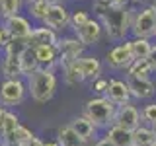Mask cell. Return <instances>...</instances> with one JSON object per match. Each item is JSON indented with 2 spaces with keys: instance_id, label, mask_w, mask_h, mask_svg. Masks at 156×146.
<instances>
[{
  "instance_id": "obj_1",
  "label": "cell",
  "mask_w": 156,
  "mask_h": 146,
  "mask_svg": "<svg viewBox=\"0 0 156 146\" xmlns=\"http://www.w3.org/2000/svg\"><path fill=\"white\" fill-rule=\"evenodd\" d=\"M133 12L129 4H113L105 14H101L100 23L104 27V35L113 43H121L129 39L131 33V22H133Z\"/></svg>"
},
{
  "instance_id": "obj_2",
  "label": "cell",
  "mask_w": 156,
  "mask_h": 146,
  "mask_svg": "<svg viewBox=\"0 0 156 146\" xmlns=\"http://www.w3.org/2000/svg\"><path fill=\"white\" fill-rule=\"evenodd\" d=\"M26 84H27V96L31 97L35 103H47V101H51L57 94L58 78H57L55 70L39 68L31 76L26 78Z\"/></svg>"
},
{
  "instance_id": "obj_3",
  "label": "cell",
  "mask_w": 156,
  "mask_h": 146,
  "mask_svg": "<svg viewBox=\"0 0 156 146\" xmlns=\"http://www.w3.org/2000/svg\"><path fill=\"white\" fill-rule=\"evenodd\" d=\"M115 111H117V105L113 101H109L105 96H96V97H90L84 103L82 115L88 121H92V125L98 130H105L113 125Z\"/></svg>"
},
{
  "instance_id": "obj_4",
  "label": "cell",
  "mask_w": 156,
  "mask_h": 146,
  "mask_svg": "<svg viewBox=\"0 0 156 146\" xmlns=\"http://www.w3.org/2000/svg\"><path fill=\"white\" fill-rule=\"evenodd\" d=\"M27 97V84L26 78L16 80H2L0 82V105L6 109H16Z\"/></svg>"
},
{
  "instance_id": "obj_5",
  "label": "cell",
  "mask_w": 156,
  "mask_h": 146,
  "mask_svg": "<svg viewBox=\"0 0 156 146\" xmlns=\"http://www.w3.org/2000/svg\"><path fill=\"white\" fill-rule=\"evenodd\" d=\"M156 35V12L152 6H143L133 12V22H131V37H144L152 39Z\"/></svg>"
},
{
  "instance_id": "obj_6",
  "label": "cell",
  "mask_w": 156,
  "mask_h": 146,
  "mask_svg": "<svg viewBox=\"0 0 156 146\" xmlns=\"http://www.w3.org/2000/svg\"><path fill=\"white\" fill-rule=\"evenodd\" d=\"M133 53H131V45L129 39L121 43H115L109 51L105 53V64L111 68V70H127L129 64L133 62Z\"/></svg>"
},
{
  "instance_id": "obj_7",
  "label": "cell",
  "mask_w": 156,
  "mask_h": 146,
  "mask_svg": "<svg viewBox=\"0 0 156 146\" xmlns=\"http://www.w3.org/2000/svg\"><path fill=\"white\" fill-rule=\"evenodd\" d=\"M41 26L51 27L53 31H57L61 35L62 31H66L70 27V10H68L65 4H51L43 18Z\"/></svg>"
},
{
  "instance_id": "obj_8",
  "label": "cell",
  "mask_w": 156,
  "mask_h": 146,
  "mask_svg": "<svg viewBox=\"0 0 156 146\" xmlns=\"http://www.w3.org/2000/svg\"><path fill=\"white\" fill-rule=\"evenodd\" d=\"M57 49H58V66H61V64H68V62H74L76 58H80L84 55L86 47L74 35H58Z\"/></svg>"
},
{
  "instance_id": "obj_9",
  "label": "cell",
  "mask_w": 156,
  "mask_h": 146,
  "mask_svg": "<svg viewBox=\"0 0 156 146\" xmlns=\"http://www.w3.org/2000/svg\"><path fill=\"white\" fill-rule=\"evenodd\" d=\"M113 125L123 127L127 130H135L136 127L143 125L140 119V109L133 103H125V105H117L115 117H113Z\"/></svg>"
},
{
  "instance_id": "obj_10",
  "label": "cell",
  "mask_w": 156,
  "mask_h": 146,
  "mask_svg": "<svg viewBox=\"0 0 156 146\" xmlns=\"http://www.w3.org/2000/svg\"><path fill=\"white\" fill-rule=\"evenodd\" d=\"M72 35H74L84 47H92V45H98V43L101 41V37H104V27H101V23H100L98 18H90V22H86L80 29L72 31Z\"/></svg>"
},
{
  "instance_id": "obj_11",
  "label": "cell",
  "mask_w": 156,
  "mask_h": 146,
  "mask_svg": "<svg viewBox=\"0 0 156 146\" xmlns=\"http://www.w3.org/2000/svg\"><path fill=\"white\" fill-rule=\"evenodd\" d=\"M2 27L12 39H27L31 35V29H33L31 22L26 16H22V14L12 16L8 19H2Z\"/></svg>"
},
{
  "instance_id": "obj_12",
  "label": "cell",
  "mask_w": 156,
  "mask_h": 146,
  "mask_svg": "<svg viewBox=\"0 0 156 146\" xmlns=\"http://www.w3.org/2000/svg\"><path fill=\"white\" fill-rule=\"evenodd\" d=\"M74 66L78 70V74L82 76V80H96V78L101 76V70H104V64L101 61L94 55H82L80 58L74 61Z\"/></svg>"
},
{
  "instance_id": "obj_13",
  "label": "cell",
  "mask_w": 156,
  "mask_h": 146,
  "mask_svg": "<svg viewBox=\"0 0 156 146\" xmlns=\"http://www.w3.org/2000/svg\"><path fill=\"white\" fill-rule=\"evenodd\" d=\"M131 97L140 101H150L156 96V82L152 78H127Z\"/></svg>"
},
{
  "instance_id": "obj_14",
  "label": "cell",
  "mask_w": 156,
  "mask_h": 146,
  "mask_svg": "<svg viewBox=\"0 0 156 146\" xmlns=\"http://www.w3.org/2000/svg\"><path fill=\"white\" fill-rule=\"evenodd\" d=\"M105 97L109 101H113L115 105H125V103H131V90H129V84L127 80H119V78H111L109 80V86H107V92H105Z\"/></svg>"
},
{
  "instance_id": "obj_15",
  "label": "cell",
  "mask_w": 156,
  "mask_h": 146,
  "mask_svg": "<svg viewBox=\"0 0 156 146\" xmlns=\"http://www.w3.org/2000/svg\"><path fill=\"white\" fill-rule=\"evenodd\" d=\"M39 62V68H47V70H57L58 66V49L57 45H41L33 47Z\"/></svg>"
},
{
  "instance_id": "obj_16",
  "label": "cell",
  "mask_w": 156,
  "mask_h": 146,
  "mask_svg": "<svg viewBox=\"0 0 156 146\" xmlns=\"http://www.w3.org/2000/svg\"><path fill=\"white\" fill-rule=\"evenodd\" d=\"M70 129L74 130V133L80 136V138H84L86 142H90V144H94L96 140H98V129L94 125H92V121H88L84 115H76L74 119L70 121Z\"/></svg>"
},
{
  "instance_id": "obj_17",
  "label": "cell",
  "mask_w": 156,
  "mask_h": 146,
  "mask_svg": "<svg viewBox=\"0 0 156 146\" xmlns=\"http://www.w3.org/2000/svg\"><path fill=\"white\" fill-rule=\"evenodd\" d=\"M29 45L31 47H41V45H57L58 41V33L53 31L51 27L45 26H33L31 35L27 37Z\"/></svg>"
},
{
  "instance_id": "obj_18",
  "label": "cell",
  "mask_w": 156,
  "mask_h": 146,
  "mask_svg": "<svg viewBox=\"0 0 156 146\" xmlns=\"http://www.w3.org/2000/svg\"><path fill=\"white\" fill-rule=\"evenodd\" d=\"M0 74H2V80H16V78H23L22 64H20V57L2 55V58H0Z\"/></svg>"
},
{
  "instance_id": "obj_19",
  "label": "cell",
  "mask_w": 156,
  "mask_h": 146,
  "mask_svg": "<svg viewBox=\"0 0 156 146\" xmlns=\"http://www.w3.org/2000/svg\"><path fill=\"white\" fill-rule=\"evenodd\" d=\"M104 136L113 146H133V130H127L123 127L111 125L109 129H105Z\"/></svg>"
},
{
  "instance_id": "obj_20",
  "label": "cell",
  "mask_w": 156,
  "mask_h": 146,
  "mask_svg": "<svg viewBox=\"0 0 156 146\" xmlns=\"http://www.w3.org/2000/svg\"><path fill=\"white\" fill-rule=\"evenodd\" d=\"M55 138H57L58 146H92L90 142H86L84 138H80V136L70 129V125H61L58 127Z\"/></svg>"
},
{
  "instance_id": "obj_21",
  "label": "cell",
  "mask_w": 156,
  "mask_h": 146,
  "mask_svg": "<svg viewBox=\"0 0 156 146\" xmlns=\"http://www.w3.org/2000/svg\"><path fill=\"white\" fill-rule=\"evenodd\" d=\"M125 72H127V78H150L152 66H150L148 58H135Z\"/></svg>"
},
{
  "instance_id": "obj_22",
  "label": "cell",
  "mask_w": 156,
  "mask_h": 146,
  "mask_svg": "<svg viewBox=\"0 0 156 146\" xmlns=\"http://www.w3.org/2000/svg\"><path fill=\"white\" fill-rule=\"evenodd\" d=\"M156 134L148 125H140L133 130V146H154Z\"/></svg>"
},
{
  "instance_id": "obj_23",
  "label": "cell",
  "mask_w": 156,
  "mask_h": 146,
  "mask_svg": "<svg viewBox=\"0 0 156 146\" xmlns=\"http://www.w3.org/2000/svg\"><path fill=\"white\" fill-rule=\"evenodd\" d=\"M33 136H35V133H33L29 127L20 125L12 134H8V136H4V138H0V142H4V144H8V146H20L22 142H26V140L33 138Z\"/></svg>"
},
{
  "instance_id": "obj_24",
  "label": "cell",
  "mask_w": 156,
  "mask_h": 146,
  "mask_svg": "<svg viewBox=\"0 0 156 146\" xmlns=\"http://www.w3.org/2000/svg\"><path fill=\"white\" fill-rule=\"evenodd\" d=\"M20 64H22L23 78L31 76L35 70H39V62H37V57H35V51H33V47H27L26 51L22 53V57H20Z\"/></svg>"
},
{
  "instance_id": "obj_25",
  "label": "cell",
  "mask_w": 156,
  "mask_h": 146,
  "mask_svg": "<svg viewBox=\"0 0 156 146\" xmlns=\"http://www.w3.org/2000/svg\"><path fill=\"white\" fill-rule=\"evenodd\" d=\"M129 45H131L133 58H148L150 49H152L150 39H144V37H131L129 39Z\"/></svg>"
},
{
  "instance_id": "obj_26",
  "label": "cell",
  "mask_w": 156,
  "mask_h": 146,
  "mask_svg": "<svg viewBox=\"0 0 156 146\" xmlns=\"http://www.w3.org/2000/svg\"><path fill=\"white\" fill-rule=\"evenodd\" d=\"M51 4L47 2V0H29V2H26V8H27V14L31 19H35V22L41 23L43 18H45L47 10Z\"/></svg>"
},
{
  "instance_id": "obj_27",
  "label": "cell",
  "mask_w": 156,
  "mask_h": 146,
  "mask_svg": "<svg viewBox=\"0 0 156 146\" xmlns=\"http://www.w3.org/2000/svg\"><path fill=\"white\" fill-rule=\"evenodd\" d=\"M27 47H31L27 39H12V37H10V41L2 47V55H8V57H22V53L26 51Z\"/></svg>"
},
{
  "instance_id": "obj_28",
  "label": "cell",
  "mask_w": 156,
  "mask_h": 146,
  "mask_svg": "<svg viewBox=\"0 0 156 146\" xmlns=\"http://www.w3.org/2000/svg\"><path fill=\"white\" fill-rule=\"evenodd\" d=\"M22 0H0V18L8 19L12 16H18V14H22Z\"/></svg>"
},
{
  "instance_id": "obj_29",
  "label": "cell",
  "mask_w": 156,
  "mask_h": 146,
  "mask_svg": "<svg viewBox=\"0 0 156 146\" xmlns=\"http://www.w3.org/2000/svg\"><path fill=\"white\" fill-rule=\"evenodd\" d=\"M20 125H22V121H20V115H18L14 109H8L6 117H4V123H2V129H0V138H4V136L12 134Z\"/></svg>"
},
{
  "instance_id": "obj_30",
  "label": "cell",
  "mask_w": 156,
  "mask_h": 146,
  "mask_svg": "<svg viewBox=\"0 0 156 146\" xmlns=\"http://www.w3.org/2000/svg\"><path fill=\"white\" fill-rule=\"evenodd\" d=\"M90 12H88L86 8H76L70 12V29L72 31H76V29H80L84 26L86 22H90Z\"/></svg>"
},
{
  "instance_id": "obj_31",
  "label": "cell",
  "mask_w": 156,
  "mask_h": 146,
  "mask_svg": "<svg viewBox=\"0 0 156 146\" xmlns=\"http://www.w3.org/2000/svg\"><path fill=\"white\" fill-rule=\"evenodd\" d=\"M62 68V76H65V82L68 86H76V84H82V76L78 74V70H76V66H74V62H68V64H61Z\"/></svg>"
},
{
  "instance_id": "obj_32",
  "label": "cell",
  "mask_w": 156,
  "mask_h": 146,
  "mask_svg": "<svg viewBox=\"0 0 156 146\" xmlns=\"http://www.w3.org/2000/svg\"><path fill=\"white\" fill-rule=\"evenodd\" d=\"M140 119H143V125H154L156 123V101H146V103L140 107Z\"/></svg>"
},
{
  "instance_id": "obj_33",
  "label": "cell",
  "mask_w": 156,
  "mask_h": 146,
  "mask_svg": "<svg viewBox=\"0 0 156 146\" xmlns=\"http://www.w3.org/2000/svg\"><path fill=\"white\" fill-rule=\"evenodd\" d=\"M111 6H113L111 0H92V12H94L96 18H100L101 14H105Z\"/></svg>"
},
{
  "instance_id": "obj_34",
  "label": "cell",
  "mask_w": 156,
  "mask_h": 146,
  "mask_svg": "<svg viewBox=\"0 0 156 146\" xmlns=\"http://www.w3.org/2000/svg\"><path fill=\"white\" fill-rule=\"evenodd\" d=\"M107 86H109V80L104 76H100V78H96V80H92V92H96L98 96H105V92H107Z\"/></svg>"
},
{
  "instance_id": "obj_35",
  "label": "cell",
  "mask_w": 156,
  "mask_h": 146,
  "mask_svg": "<svg viewBox=\"0 0 156 146\" xmlns=\"http://www.w3.org/2000/svg\"><path fill=\"white\" fill-rule=\"evenodd\" d=\"M148 62L152 66V72H156V43H152V49H150V55H148Z\"/></svg>"
},
{
  "instance_id": "obj_36",
  "label": "cell",
  "mask_w": 156,
  "mask_h": 146,
  "mask_svg": "<svg viewBox=\"0 0 156 146\" xmlns=\"http://www.w3.org/2000/svg\"><path fill=\"white\" fill-rule=\"evenodd\" d=\"M20 146H43V140L35 134L33 138H29V140H26V142H22Z\"/></svg>"
},
{
  "instance_id": "obj_37",
  "label": "cell",
  "mask_w": 156,
  "mask_h": 146,
  "mask_svg": "<svg viewBox=\"0 0 156 146\" xmlns=\"http://www.w3.org/2000/svg\"><path fill=\"white\" fill-rule=\"evenodd\" d=\"M10 41V35H8V33L6 31H4V27L2 26H0V49H2L4 45H6V43Z\"/></svg>"
},
{
  "instance_id": "obj_38",
  "label": "cell",
  "mask_w": 156,
  "mask_h": 146,
  "mask_svg": "<svg viewBox=\"0 0 156 146\" xmlns=\"http://www.w3.org/2000/svg\"><path fill=\"white\" fill-rule=\"evenodd\" d=\"M92 146H113V144H111L109 140L105 138V136H100V138H98V140H96V142L92 144Z\"/></svg>"
},
{
  "instance_id": "obj_39",
  "label": "cell",
  "mask_w": 156,
  "mask_h": 146,
  "mask_svg": "<svg viewBox=\"0 0 156 146\" xmlns=\"http://www.w3.org/2000/svg\"><path fill=\"white\" fill-rule=\"evenodd\" d=\"M6 113H8V109L0 105V129H2V123H4V117H6Z\"/></svg>"
},
{
  "instance_id": "obj_40",
  "label": "cell",
  "mask_w": 156,
  "mask_h": 146,
  "mask_svg": "<svg viewBox=\"0 0 156 146\" xmlns=\"http://www.w3.org/2000/svg\"><path fill=\"white\" fill-rule=\"evenodd\" d=\"M43 146H58L57 138H51V140H43Z\"/></svg>"
},
{
  "instance_id": "obj_41",
  "label": "cell",
  "mask_w": 156,
  "mask_h": 146,
  "mask_svg": "<svg viewBox=\"0 0 156 146\" xmlns=\"http://www.w3.org/2000/svg\"><path fill=\"white\" fill-rule=\"evenodd\" d=\"M49 4H65V0H47Z\"/></svg>"
},
{
  "instance_id": "obj_42",
  "label": "cell",
  "mask_w": 156,
  "mask_h": 146,
  "mask_svg": "<svg viewBox=\"0 0 156 146\" xmlns=\"http://www.w3.org/2000/svg\"><path fill=\"white\" fill-rule=\"evenodd\" d=\"M111 2H113V4H127L129 0H111Z\"/></svg>"
},
{
  "instance_id": "obj_43",
  "label": "cell",
  "mask_w": 156,
  "mask_h": 146,
  "mask_svg": "<svg viewBox=\"0 0 156 146\" xmlns=\"http://www.w3.org/2000/svg\"><path fill=\"white\" fill-rule=\"evenodd\" d=\"M150 6H152V10L156 12V0H152V2H150Z\"/></svg>"
},
{
  "instance_id": "obj_44",
  "label": "cell",
  "mask_w": 156,
  "mask_h": 146,
  "mask_svg": "<svg viewBox=\"0 0 156 146\" xmlns=\"http://www.w3.org/2000/svg\"><path fill=\"white\" fill-rule=\"evenodd\" d=\"M150 129H152V130H154V134H156V123H154V125H150Z\"/></svg>"
},
{
  "instance_id": "obj_45",
  "label": "cell",
  "mask_w": 156,
  "mask_h": 146,
  "mask_svg": "<svg viewBox=\"0 0 156 146\" xmlns=\"http://www.w3.org/2000/svg\"><path fill=\"white\" fill-rule=\"evenodd\" d=\"M0 146H8V144H4V142H0Z\"/></svg>"
},
{
  "instance_id": "obj_46",
  "label": "cell",
  "mask_w": 156,
  "mask_h": 146,
  "mask_svg": "<svg viewBox=\"0 0 156 146\" xmlns=\"http://www.w3.org/2000/svg\"><path fill=\"white\" fill-rule=\"evenodd\" d=\"M22 2H29V0H22Z\"/></svg>"
},
{
  "instance_id": "obj_47",
  "label": "cell",
  "mask_w": 156,
  "mask_h": 146,
  "mask_svg": "<svg viewBox=\"0 0 156 146\" xmlns=\"http://www.w3.org/2000/svg\"><path fill=\"white\" fill-rule=\"evenodd\" d=\"M154 39H156V35H154Z\"/></svg>"
},
{
  "instance_id": "obj_48",
  "label": "cell",
  "mask_w": 156,
  "mask_h": 146,
  "mask_svg": "<svg viewBox=\"0 0 156 146\" xmlns=\"http://www.w3.org/2000/svg\"><path fill=\"white\" fill-rule=\"evenodd\" d=\"M154 146H156V144H154Z\"/></svg>"
}]
</instances>
